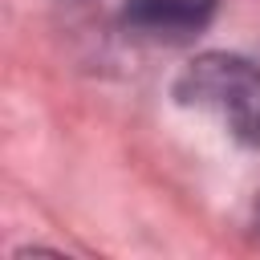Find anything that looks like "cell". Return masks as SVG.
Returning <instances> with one entry per match:
<instances>
[{"label": "cell", "mask_w": 260, "mask_h": 260, "mask_svg": "<svg viewBox=\"0 0 260 260\" xmlns=\"http://www.w3.org/2000/svg\"><path fill=\"white\" fill-rule=\"evenodd\" d=\"M215 8L219 0H126L122 24L142 41L187 45L211 24Z\"/></svg>", "instance_id": "cell-2"}, {"label": "cell", "mask_w": 260, "mask_h": 260, "mask_svg": "<svg viewBox=\"0 0 260 260\" xmlns=\"http://www.w3.org/2000/svg\"><path fill=\"white\" fill-rule=\"evenodd\" d=\"M183 106L207 110L219 126L244 142L260 146V65L240 53H199L175 81Z\"/></svg>", "instance_id": "cell-1"}]
</instances>
